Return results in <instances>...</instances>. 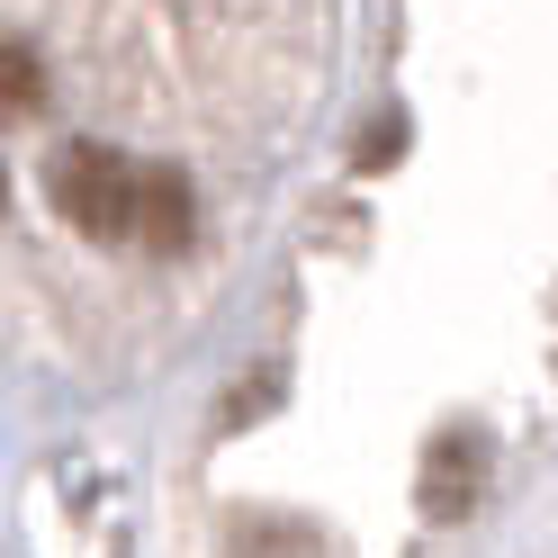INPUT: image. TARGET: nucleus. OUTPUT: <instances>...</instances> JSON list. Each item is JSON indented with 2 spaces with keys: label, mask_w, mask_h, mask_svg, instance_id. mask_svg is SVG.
<instances>
[{
  "label": "nucleus",
  "mask_w": 558,
  "mask_h": 558,
  "mask_svg": "<svg viewBox=\"0 0 558 558\" xmlns=\"http://www.w3.org/2000/svg\"><path fill=\"white\" fill-rule=\"evenodd\" d=\"M46 190H54V207H63L90 243L135 234V162H126V154H109V145H63L54 171H46Z\"/></svg>",
  "instance_id": "f257e3e1"
},
{
  "label": "nucleus",
  "mask_w": 558,
  "mask_h": 558,
  "mask_svg": "<svg viewBox=\"0 0 558 558\" xmlns=\"http://www.w3.org/2000/svg\"><path fill=\"white\" fill-rule=\"evenodd\" d=\"M135 243H154V253H190L198 243V198L181 171H135Z\"/></svg>",
  "instance_id": "f03ea898"
},
{
  "label": "nucleus",
  "mask_w": 558,
  "mask_h": 558,
  "mask_svg": "<svg viewBox=\"0 0 558 558\" xmlns=\"http://www.w3.org/2000/svg\"><path fill=\"white\" fill-rule=\"evenodd\" d=\"M477 477H486V441H477V433H441V441L424 450V513L460 522V513L477 505Z\"/></svg>",
  "instance_id": "7ed1b4c3"
},
{
  "label": "nucleus",
  "mask_w": 558,
  "mask_h": 558,
  "mask_svg": "<svg viewBox=\"0 0 558 558\" xmlns=\"http://www.w3.org/2000/svg\"><path fill=\"white\" fill-rule=\"evenodd\" d=\"M37 99H46L37 54H27V46H0V109H37Z\"/></svg>",
  "instance_id": "20e7f679"
},
{
  "label": "nucleus",
  "mask_w": 558,
  "mask_h": 558,
  "mask_svg": "<svg viewBox=\"0 0 558 558\" xmlns=\"http://www.w3.org/2000/svg\"><path fill=\"white\" fill-rule=\"evenodd\" d=\"M397 154H405V118H378V126H369V145H361V171H388Z\"/></svg>",
  "instance_id": "39448f33"
}]
</instances>
